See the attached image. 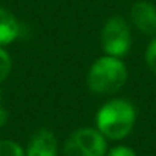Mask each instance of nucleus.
Masks as SVG:
<instances>
[{
    "instance_id": "1",
    "label": "nucleus",
    "mask_w": 156,
    "mask_h": 156,
    "mask_svg": "<svg viewBox=\"0 0 156 156\" xmlns=\"http://www.w3.org/2000/svg\"><path fill=\"white\" fill-rule=\"evenodd\" d=\"M136 119L135 107L126 100H112L106 103L97 113L98 130L109 139H122L126 138Z\"/></svg>"
},
{
    "instance_id": "2",
    "label": "nucleus",
    "mask_w": 156,
    "mask_h": 156,
    "mask_svg": "<svg viewBox=\"0 0 156 156\" xmlns=\"http://www.w3.org/2000/svg\"><path fill=\"white\" fill-rule=\"evenodd\" d=\"M127 80V69L116 57L106 55L97 60L87 75V84L92 92L110 95L118 92Z\"/></svg>"
},
{
    "instance_id": "3",
    "label": "nucleus",
    "mask_w": 156,
    "mask_h": 156,
    "mask_svg": "<svg viewBox=\"0 0 156 156\" xmlns=\"http://www.w3.org/2000/svg\"><path fill=\"white\" fill-rule=\"evenodd\" d=\"M107 142L104 135L95 129H78L63 147V156H104Z\"/></svg>"
},
{
    "instance_id": "4",
    "label": "nucleus",
    "mask_w": 156,
    "mask_h": 156,
    "mask_svg": "<svg viewBox=\"0 0 156 156\" xmlns=\"http://www.w3.org/2000/svg\"><path fill=\"white\" fill-rule=\"evenodd\" d=\"M103 49L110 57H122L132 46V35L129 25L121 17H113L106 22L101 32Z\"/></svg>"
},
{
    "instance_id": "5",
    "label": "nucleus",
    "mask_w": 156,
    "mask_h": 156,
    "mask_svg": "<svg viewBox=\"0 0 156 156\" xmlns=\"http://www.w3.org/2000/svg\"><path fill=\"white\" fill-rule=\"evenodd\" d=\"M133 25L144 34L153 35L156 34V6L150 2L141 0L132 6L130 11Z\"/></svg>"
},
{
    "instance_id": "6",
    "label": "nucleus",
    "mask_w": 156,
    "mask_h": 156,
    "mask_svg": "<svg viewBox=\"0 0 156 156\" xmlns=\"http://www.w3.org/2000/svg\"><path fill=\"white\" fill-rule=\"evenodd\" d=\"M58 153V144L57 138L49 130H40L37 132L26 150V156H57Z\"/></svg>"
},
{
    "instance_id": "7",
    "label": "nucleus",
    "mask_w": 156,
    "mask_h": 156,
    "mask_svg": "<svg viewBox=\"0 0 156 156\" xmlns=\"http://www.w3.org/2000/svg\"><path fill=\"white\" fill-rule=\"evenodd\" d=\"M20 32V26L17 19L6 11L5 8H0V44L12 43Z\"/></svg>"
},
{
    "instance_id": "8",
    "label": "nucleus",
    "mask_w": 156,
    "mask_h": 156,
    "mask_svg": "<svg viewBox=\"0 0 156 156\" xmlns=\"http://www.w3.org/2000/svg\"><path fill=\"white\" fill-rule=\"evenodd\" d=\"M0 156H25L23 148L14 141H0Z\"/></svg>"
},
{
    "instance_id": "9",
    "label": "nucleus",
    "mask_w": 156,
    "mask_h": 156,
    "mask_svg": "<svg viewBox=\"0 0 156 156\" xmlns=\"http://www.w3.org/2000/svg\"><path fill=\"white\" fill-rule=\"evenodd\" d=\"M9 70H11V58L3 49H0V81H3L8 76Z\"/></svg>"
},
{
    "instance_id": "10",
    "label": "nucleus",
    "mask_w": 156,
    "mask_h": 156,
    "mask_svg": "<svg viewBox=\"0 0 156 156\" xmlns=\"http://www.w3.org/2000/svg\"><path fill=\"white\" fill-rule=\"evenodd\" d=\"M145 60H147V64H148L150 70L156 75V38L148 44L147 52H145Z\"/></svg>"
},
{
    "instance_id": "11",
    "label": "nucleus",
    "mask_w": 156,
    "mask_h": 156,
    "mask_svg": "<svg viewBox=\"0 0 156 156\" xmlns=\"http://www.w3.org/2000/svg\"><path fill=\"white\" fill-rule=\"evenodd\" d=\"M107 156H136V153L130 148V147H126V145H116L113 147Z\"/></svg>"
},
{
    "instance_id": "12",
    "label": "nucleus",
    "mask_w": 156,
    "mask_h": 156,
    "mask_svg": "<svg viewBox=\"0 0 156 156\" xmlns=\"http://www.w3.org/2000/svg\"><path fill=\"white\" fill-rule=\"evenodd\" d=\"M6 119H8V113H6L3 104H2V92H0V127L6 122Z\"/></svg>"
}]
</instances>
